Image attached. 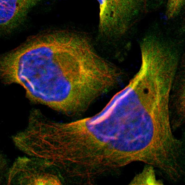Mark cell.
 <instances>
[{
	"label": "cell",
	"mask_w": 185,
	"mask_h": 185,
	"mask_svg": "<svg viewBox=\"0 0 185 185\" xmlns=\"http://www.w3.org/2000/svg\"><path fill=\"white\" fill-rule=\"evenodd\" d=\"M37 2L35 0H0L1 29L9 31L17 28Z\"/></svg>",
	"instance_id": "cell-2"
},
{
	"label": "cell",
	"mask_w": 185,
	"mask_h": 185,
	"mask_svg": "<svg viewBox=\"0 0 185 185\" xmlns=\"http://www.w3.org/2000/svg\"><path fill=\"white\" fill-rule=\"evenodd\" d=\"M95 76L89 44L75 32L57 30L33 36L10 53L7 77L31 102L63 114L83 105Z\"/></svg>",
	"instance_id": "cell-1"
}]
</instances>
